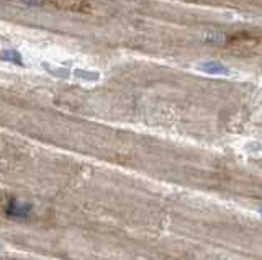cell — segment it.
Returning a JSON list of instances; mask_svg holds the SVG:
<instances>
[{"label":"cell","instance_id":"3957f363","mask_svg":"<svg viewBox=\"0 0 262 260\" xmlns=\"http://www.w3.org/2000/svg\"><path fill=\"white\" fill-rule=\"evenodd\" d=\"M259 213H260V216H262V206L259 208Z\"/></svg>","mask_w":262,"mask_h":260},{"label":"cell","instance_id":"7a4b0ae2","mask_svg":"<svg viewBox=\"0 0 262 260\" xmlns=\"http://www.w3.org/2000/svg\"><path fill=\"white\" fill-rule=\"evenodd\" d=\"M0 58L8 61V62H13V64H23L21 54L18 51H15V50H5L2 54H0Z\"/></svg>","mask_w":262,"mask_h":260},{"label":"cell","instance_id":"6da1fadb","mask_svg":"<svg viewBox=\"0 0 262 260\" xmlns=\"http://www.w3.org/2000/svg\"><path fill=\"white\" fill-rule=\"evenodd\" d=\"M199 70L205 72V74H210V76H228L229 74V69L223 62H218V61L202 62V64H199Z\"/></svg>","mask_w":262,"mask_h":260}]
</instances>
